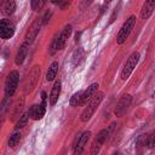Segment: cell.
Listing matches in <instances>:
<instances>
[{
  "label": "cell",
  "instance_id": "cell-13",
  "mask_svg": "<svg viewBox=\"0 0 155 155\" xmlns=\"http://www.w3.org/2000/svg\"><path fill=\"white\" fill-rule=\"evenodd\" d=\"M61 90H62V84L59 80H56L53 86H52V90H51V93H50V104L51 105H54L58 101V97L61 94Z\"/></svg>",
  "mask_w": 155,
  "mask_h": 155
},
{
  "label": "cell",
  "instance_id": "cell-10",
  "mask_svg": "<svg viewBox=\"0 0 155 155\" xmlns=\"http://www.w3.org/2000/svg\"><path fill=\"white\" fill-rule=\"evenodd\" d=\"M46 113V101H42L41 104H36V105H33L30 109H29V115L33 120H40L44 117Z\"/></svg>",
  "mask_w": 155,
  "mask_h": 155
},
{
  "label": "cell",
  "instance_id": "cell-12",
  "mask_svg": "<svg viewBox=\"0 0 155 155\" xmlns=\"http://www.w3.org/2000/svg\"><path fill=\"white\" fill-rule=\"evenodd\" d=\"M155 10V0H145L143 4V7L140 10V18L142 19H148L151 13Z\"/></svg>",
  "mask_w": 155,
  "mask_h": 155
},
{
  "label": "cell",
  "instance_id": "cell-14",
  "mask_svg": "<svg viewBox=\"0 0 155 155\" xmlns=\"http://www.w3.org/2000/svg\"><path fill=\"white\" fill-rule=\"evenodd\" d=\"M97 90H98V84L97 82H93V84H91L85 91H84V94H82V101H81V104H86L93 96H94V93L97 92Z\"/></svg>",
  "mask_w": 155,
  "mask_h": 155
},
{
  "label": "cell",
  "instance_id": "cell-27",
  "mask_svg": "<svg viewBox=\"0 0 155 155\" xmlns=\"http://www.w3.org/2000/svg\"><path fill=\"white\" fill-rule=\"evenodd\" d=\"M110 1H111V0H105V2H107V4H108V2H110Z\"/></svg>",
  "mask_w": 155,
  "mask_h": 155
},
{
  "label": "cell",
  "instance_id": "cell-17",
  "mask_svg": "<svg viewBox=\"0 0 155 155\" xmlns=\"http://www.w3.org/2000/svg\"><path fill=\"white\" fill-rule=\"evenodd\" d=\"M57 71H58V62H52L51 65L48 67L47 73H46V80L47 81L54 80V78L57 75Z\"/></svg>",
  "mask_w": 155,
  "mask_h": 155
},
{
  "label": "cell",
  "instance_id": "cell-25",
  "mask_svg": "<svg viewBox=\"0 0 155 155\" xmlns=\"http://www.w3.org/2000/svg\"><path fill=\"white\" fill-rule=\"evenodd\" d=\"M50 16H51V12H47V13H46V15H45V16L41 18V21H42V24H45V23H46V22L50 19Z\"/></svg>",
  "mask_w": 155,
  "mask_h": 155
},
{
  "label": "cell",
  "instance_id": "cell-6",
  "mask_svg": "<svg viewBox=\"0 0 155 155\" xmlns=\"http://www.w3.org/2000/svg\"><path fill=\"white\" fill-rule=\"evenodd\" d=\"M109 134H110V130H102L97 134V137L94 138V140H93V143L91 145V154H97L101 150L102 145L108 140Z\"/></svg>",
  "mask_w": 155,
  "mask_h": 155
},
{
  "label": "cell",
  "instance_id": "cell-20",
  "mask_svg": "<svg viewBox=\"0 0 155 155\" xmlns=\"http://www.w3.org/2000/svg\"><path fill=\"white\" fill-rule=\"evenodd\" d=\"M19 139H21V133L19 132H15L8 139V147L10 148H15L19 143Z\"/></svg>",
  "mask_w": 155,
  "mask_h": 155
},
{
  "label": "cell",
  "instance_id": "cell-1",
  "mask_svg": "<svg viewBox=\"0 0 155 155\" xmlns=\"http://www.w3.org/2000/svg\"><path fill=\"white\" fill-rule=\"evenodd\" d=\"M103 97H104V93H103V92H98L96 96H93V97L90 99V102L86 104V107H85V109L82 110L81 116H80V119H81L82 122H87V121L92 117V115H93L94 111L97 110L98 105H99L101 102L103 101Z\"/></svg>",
  "mask_w": 155,
  "mask_h": 155
},
{
  "label": "cell",
  "instance_id": "cell-18",
  "mask_svg": "<svg viewBox=\"0 0 155 155\" xmlns=\"http://www.w3.org/2000/svg\"><path fill=\"white\" fill-rule=\"evenodd\" d=\"M82 94H84V91H78L75 92L71 97H70V101H69V104L71 107H78L79 104H81V101H82Z\"/></svg>",
  "mask_w": 155,
  "mask_h": 155
},
{
  "label": "cell",
  "instance_id": "cell-16",
  "mask_svg": "<svg viewBox=\"0 0 155 155\" xmlns=\"http://www.w3.org/2000/svg\"><path fill=\"white\" fill-rule=\"evenodd\" d=\"M28 46H29V44L27 41H24L19 46V48L17 51V54H16V59H15V62H16L17 65H19V64L23 63V61H24V58L27 56V52H28Z\"/></svg>",
  "mask_w": 155,
  "mask_h": 155
},
{
  "label": "cell",
  "instance_id": "cell-23",
  "mask_svg": "<svg viewBox=\"0 0 155 155\" xmlns=\"http://www.w3.org/2000/svg\"><path fill=\"white\" fill-rule=\"evenodd\" d=\"M42 5H44V0H30V6H31V10L34 11L40 10Z\"/></svg>",
  "mask_w": 155,
  "mask_h": 155
},
{
  "label": "cell",
  "instance_id": "cell-22",
  "mask_svg": "<svg viewBox=\"0 0 155 155\" xmlns=\"http://www.w3.org/2000/svg\"><path fill=\"white\" fill-rule=\"evenodd\" d=\"M145 145L149 149H151V148L155 147V131L153 133H150V134L147 136V143H145Z\"/></svg>",
  "mask_w": 155,
  "mask_h": 155
},
{
  "label": "cell",
  "instance_id": "cell-11",
  "mask_svg": "<svg viewBox=\"0 0 155 155\" xmlns=\"http://www.w3.org/2000/svg\"><path fill=\"white\" fill-rule=\"evenodd\" d=\"M42 25V21L41 19H38V21H35L31 25H30V28H29V30L27 31V34H25V41L28 42V44H31L33 42V40L36 38V35H38V33H39V30H40V27Z\"/></svg>",
  "mask_w": 155,
  "mask_h": 155
},
{
  "label": "cell",
  "instance_id": "cell-26",
  "mask_svg": "<svg viewBox=\"0 0 155 155\" xmlns=\"http://www.w3.org/2000/svg\"><path fill=\"white\" fill-rule=\"evenodd\" d=\"M51 2H52V4H54V5H59L61 0H51Z\"/></svg>",
  "mask_w": 155,
  "mask_h": 155
},
{
  "label": "cell",
  "instance_id": "cell-8",
  "mask_svg": "<svg viewBox=\"0 0 155 155\" xmlns=\"http://www.w3.org/2000/svg\"><path fill=\"white\" fill-rule=\"evenodd\" d=\"M131 101H132L131 94H128V93L122 94V97L119 99V102H117V104H116V107H115L114 114H115L116 116H122V115L126 113V110L128 109V107H130V104H131Z\"/></svg>",
  "mask_w": 155,
  "mask_h": 155
},
{
  "label": "cell",
  "instance_id": "cell-19",
  "mask_svg": "<svg viewBox=\"0 0 155 155\" xmlns=\"http://www.w3.org/2000/svg\"><path fill=\"white\" fill-rule=\"evenodd\" d=\"M29 111H27V113H24V114H22L21 116H19V119H18V121H17V124H16V130H19V128H22V127H24L25 125H27V121H28V119H29Z\"/></svg>",
  "mask_w": 155,
  "mask_h": 155
},
{
  "label": "cell",
  "instance_id": "cell-2",
  "mask_svg": "<svg viewBox=\"0 0 155 155\" xmlns=\"http://www.w3.org/2000/svg\"><path fill=\"white\" fill-rule=\"evenodd\" d=\"M70 34H71V25L68 24L63 28V30L59 33V35L53 39V41L51 44V53H54L56 51L62 50L65 46L67 39L70 36Z\"/></svg>",
  "mask_w": 155,
  "mask_h": 155
},
{
  "label": "cell",
  "instance_id": "cell-24",
  "mask_svg": "<svg viewBox=\"0 0 155 155\" xmlns=\"http://www.w3.org/2000/svg\"><path fill=\"white\" fill-rule=\"evenodd\" d=\"M70 1L71 0H61V2H59V7L61 8H65V7H68L69 6V4H70Z\"/></svg>",
  "mask_w": 155,
  "mask_h": 155
},
{
  "label": "cell",
  "instance_id": "cell-9",
  "mask_svg": "<svg viewBox=\"0 0 155 155\" xmlns=\"http://www.w3.org/2000/svg\"><path fill=\"white\" fill-rule=\"evenodd\" d=\"M90 136H91V132H90V131H86V132L79 134V136L75 138V140H74V143H73L74 154H81V153H82V150H84V148H85V145H86V143H87Z\"/></svg>",
  "mask_w": 155,
  "mask_h": 155
},
{
  "label": "cell",
  "instance_id": "cell-4",
  "mask_svg": "<svg viewBox=\"0 0 155 155\" xmlns=\"http://www.w3.org/2000/svg\"><path fill=\"white\" fill-rule=\"evenodd\" d=\"M19 81V74L17 70H12L8 73L6 80H5V94L6 97H12L13 93L17 90Z\"/></svg>",
  "mask_w": 155,
  "mask_h": 155
},
{
  "label": "cell",
  "instance_id": "cell-7",
  "mask_svg": "<svg viewBox=\"0 0 155 155\" xmlns=\"http://www.w3.org/2000/svg\"><path fill=\"white\" fill-rule=\"evenodd\" d=\"M15 34V24L10 19H1L0 22V38L4 40L11 39Z\"/></svg>",
  "mask_w": 155,
  "mask_h": 155
},
{
  "label": "cell",
  "instance_id": "cell-3",
  "mask_svg": "<svg viewBox=\"0 0 155 155\" xmlns=\"http://www.w3.org/2000/svg\"><path fill=\"white\" fill-rule=\"evenodd\" d=\"M134 23H136V16H130V17L126 19V22L122 24L121 29H120L119 33H117V36H116V44H117V45H122V44L126 41V39L128 38L131 30H132L133 27H134Z\"/></svg>",
  "mask_w": 155,
  "mask_h": 155
},
{
  "label": "cell",
  "instance_id": "cell-15",
  "mask_svg": "<svg viewBox=\"0 0 155 155\" xmlns=\"http://www.w3.org/2000/svg\"><path fill=\"white\" fill-rule=\"evenodd\" d=\"M16 10L15 0H1V12L5 16H11Z\"/></svg>",
  "mask_w": 155,
  "mask_h": 155
},
{
  "label": "cell",
  "instance_id": "cell-21",
  "mask_svg": "<svg viewBox=\"0 0 155 155\" xmlns=\"http://www.w3.org/2000/svg\"><path fill=\"white\" fill-rule=\"evenodd\" d=\"M82 54H84V51L81 50V47L78 48V50H75V52H74V54H73V64H74V65H76V64L80 62Z\"/></svg>",
  "mask_w": 155,
  "mask_h": 155
},
{
  "label": "cell",
  "instance_id": "cell-5",
  "mask_svg": "<svg viewBox=\"0 0 155 155\" xmlns=\"http://www.w3.org/2000/svg\"><path fill=\"white\" fill-rule=\"evenodd\" d=\"M138 61H139V53H138V52H133V53L128 57V59L126 61V63H125V65H124V69H122V71H121V79H122V80H127V79L130 78V75L132 74L133 69L136 68Z\"/></svg>",
  "mask_w": 155,
  "mask_h": 155
}]
</instances>
